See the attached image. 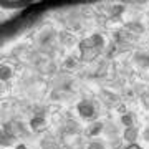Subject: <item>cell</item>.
Segmentation results:
<instances>
[{
	"label": "cell",
	"instance_id": "1",
	"mask_svg": "<svg viewBox=\"0 0 149 149\" xmlns=\"http://www.w3.org/2000/svg\"><path fill=\"white\" fill-rule=\"evenodd\" d=\"M104 48V38L103 35L96 33L88 38H83L80 42V52H81V60L83 61H93Z\"/></svg>",
	"mask_w": 149,
	"mask_h": 149
},
{
	"label": "cell",
	"instance_id": "2",
	"mask_svg": "<svg viewBox=\"0 0 149 149\" xmlns=\"http://www.w3.org/2000/svg\"><path fill=\"white\" fill-rule=\"evenodd\" d=\"M76 109H78V114H80L83 119H95L96 114H98V109L90 100H83L76 104Z\"/></svg>",
	"mask_w": 149,
	"mask_h": 149
},
{
	"label": "cell",
	"instance_id": "3",
	"mask_svg": "<svg viewBox=\"0 0 149 149\" xmlns=\"http://www.w3.org/2000/svg\"><path fill=\"white\" fill-rule=\"evenodd\" d=\"M3 131H5L7 134L13 136V138H20V136L25 134L27 129H25V126H23V123H22V121H8L5 124Z\"/></svg>",
	"mask_w": 149,
	"mask_h": 149
},
{
	"label": "cell",
	"instance_id": "4",
	"mask_svg": "<svg viewBox=\"0 0 149 149\" xmlns=\"http://www.w3.org/2000/svg\"><path fill=\"white\" fill-rule=\"evenodd\" d=\"M63 133L70 134V136H78V134L81 133V128H80V124L74 121V119H66V121H65Z\"/></svg>",
	"mask_w": 149,
	"mask_h": 149
},
{
	"label": "cell",
	"instance_id": "5",
	"mask_svg": "<svg viewBox=\"0 0 149 149\" xmlns=\"http://www.w3.org/2000/svg\"><path fill=\"white\" fill-rule=\"evenodd\" d=\"M103 129H104V124L101 121H95L86 128L85 134H86V138H95V136H98V134L101 133Z\"/></svg>",
	"mask_w": 149,
	"mask_h": 149
},
{
	"label": "cell",
	"instance_id": "6",
	"mask_svg": "<svg viewBox=\"0 0 149 149\" xmlns=\"http://www.w3.org/2000/svg\"><path fill=\"white\" fill-rule=\"evenodd\" d=\"M30 128L35 131V133H42L47 129V121L43 116H33L32 121H30Z\"/></svg>",
	"mask_w": 149,
	"mask_h": 149
},
{
	"label": "cell",
	"instance_id": "7",
	"mask_svg": "<svg viewBox=\"0 0 149 149\" xmlns=\"http://www.w3.org/2000/svg\"><path fill=\"white\" fill-rule=\"evenodd\" d=\"M138 136H139V133H138V128H136V126L126 128V129H124V133H123V139H124V141H128L129 144H134V143H136Z\"/></svg>",
	"mask_w": 149,
	"mask_h": 149
},
{
	"label": "cell",
	"instance_id": "8",
	"mask_svg": "<svg viewBox=\"0 0 149 149\" xmlns=\"http://www.w3.org/2000/svg\"><path fill=\"white\" fill-rule=\"evenodd\" d=\"M42 149H60V144L53 136H47L42 141Z\"/></svg>",
	"mask_w": 149,
	"mask_h": 149
},
{
	"label": "cell",
	"instance_id": "9",
	"mask_svg": "<svg viewBox=\"0 0 149 149\" xmlns=\"http://www.w3.org/2000/svg\"><path fill=\"white\" fill-rule=\"evenodd\" d=\"M12 74H13L12 66H8V65H2V66H0V78H2V81L10 80Z\"/></svg>",
	"mask_w": 149,
	"mask_h": 149
},
{
	"label": "cell",
	"instance_id": "10",
	"mask_svg": "<svg viewBox=\"0 0 149 149\" xmlns=\"http://www.w3.org/2000/svg\"><path fill=\"white\" fill-rule=\"evenodd\" d=\"M121 123H123L124 128H131V126H134V123H136V118H134V114H131V113H126V114L121 116Z\"/></svg>",
	"mask_w": 149,
	"mask_h": 149
},
{
	"label": "cell",
	"instance_id": "11",
	"mask_svg": "<svg viewBox=\"0 0 149 149\" xmlns=\"http://www.w3.org/2000/svg\"><path fill=\"white\" fill-rule=\"evenodd\" d=\"M126 30L131 32V33H136V35L144 33V27H143V25H141V23H134V22H131V23L126 25Z\"/></svg>",
	"mask_w": 149,
	"mask_h": 149
},
{
	"label": "cell",
	"instance_id": "12",
	"mask_svg": "<svg viewBox=\"0 0 149 149\" xmlns=\"http://www.w3.org/2000/svg\"><path fill=\"white\" fill-rule=\"evenodd\" d=\"M76 65H78V61H76L73 56H70V58L65 60L63 66H65V70H73V68H76Z\"/></svg>",
	"mask_w": 149,
	"mask_h": 149
},
{
	"label": "cell",
	"instance_id": "13",
	"mask_svg": "<svg viewBox=\"0 0 149 149\" xmlns=\"http://www.w3.org/2000/svg\"><path fill=\"white\" fill-rule=\"evenodd\" d=\"M13 143V136L7 134L5 131H2V146H10Z\"/></svg>",
	"mask_w": 149,
	"mask_h": 149
},
{
	"label": "cell",
	"instance_id": "14",
	"mask_svg": "<svg viewBox=\"0 0 149 149\" xmlns=\"http://www.w3.org/2000/svg\"><path fill=\"white\" fill-rule=\"evenodd\" d=\"M86 149H104V146H103V143H98V141H93V143L88 144V148Z\"/></svg>",
	"mask_w": 149,
	"mask_h": 149
},
{
	"label": "cell",
	"instance_id": "15",
	"mask_svg": "<svg viewBox=\"0 0 149 149\" xmlns=\"http://www.w3.org/2000/svg\"><path fill=\"white\" fill-rule=\"evenodd\" d=\"M103 95H104V98H106V101H108V103H118V98H113L114 95H111V93H108V91H104Z\"/></svg>",
	"mask_w": 149,
	"mask_h": 149
},
{
	"label": "cell",
	"instance_id": "16",
	"mask_svg": "<svg viewBox=\"0 0 149 149\" xmlns=\"http://www.w3.org/2000/svg\"><path fill=\"white\" fill-rule=\"evenodd\" d=\"M33 111H35V116H43L45 118V113H47V109H45V106H38L37 109H33Z\"/></svg>",
	"mask_w": 149,
	"mask_h": 149
},
{
	"label": "cell",
	"instance_id": "17",
	"mask_svg": "<svg viewBox=\"0 0 149 149\" xmlns=\"http://www.w3.org/2000/svg\"><path fill=\"white\" fill-rule=\"evenodd\" d=\"M61 38H63V40H65V45H71V43L74 42V38L71 37V35H70V37H68L66 33H63V35H61Z\"/></svg>",
	"mask_w": 149,
	"mask_h": 149
},
{
	"label": "cell",
	"instance_id": "18",
	"mask_svg": "<svg viewBox=\"0 0 149 149\" xmlns=\"http://www.w3.org/2000/svg\"><path fill=\"white\" fill-rule=\"evenodd\" d=\"M141 98H143L144 106H146V108L149 109V93H143V96H141Z\"/></svg>",
	"mask_w": 149,
	"mask_h": 149
},
{
	"label": "cell",
	"instance_id": "19",
	"mask_svg": "<svg viewBox=\"0 0 149 149\" xmlns=\"http://www.w3.org/2000/svg\"><path fill=\"white\" fill-rule=\"evenodd\" d=\"M143 138H144V139H146V141L149 143V128H146V129H144V133H143Z\"/></svg>",
	"mask_w": 149,
	"mask_h": 149
},
{
	"label": "cell",
	"instance_id": "20",
	"mask_svg": "<svg viewBox=\"0 0 149 149\" xmlns=\"http://www.w3.org/2000/svg\"><path fill=\"white\" fill-rule=\"evenodd\" d=\"M118 111L121 113V116H123V114H126V106H124V104H121V106L118 108Z\"/></svg>",
	"mask_w": 149,
	"mask_h": 149
},
{
	"label": "cell",
	"instance_id": "21",
	"mask_svg": "<svg viewBox=\"0 0 149 149\" xmlns=\"http://www.w3.org/2000/svg\"><path fill=\"white\" fill-rule=\"evenodd\" d=\"M126 149H143V148H139L138 144L134 143V144H129V146H128V148H126Z\"/></svg>",
	"mask_w": 149,
	"mask_h": 149
},
{
	"label": "cell",
	"instance_id": "22",
	"mask_svg": "<svg viewBox=\"0 0 149 149\" xmlns=\"http://www.w3.org/2000/svg\"><path fill=\"white\" fill-rule=\"evenodd\" d=\"M15 149H27V148H25V146H23V144H18V146H17Z\"/></svg>",
	"mask_w": 149,
	"mask_h": 149
}]
</instances>
